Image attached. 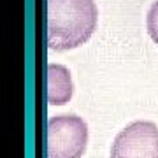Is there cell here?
<instances>
[{"label": "cell", "instance_id": "cell-1", "mask_svg": "<svg viewBox=\"0 0 158 158\" xmlns=\"http://www.w3.org/2000/svg\"><path fill=\"white\" fill-rule=\"evenodd\" d=\"M93 0H48V46L55 51L79 48L97 28Z\"/></svg>", "mask_w": 158, "mask_h": 158}, {"label": "cell", "instance_id": "cell-2", "mask_svg": "<svg viewBox=\"0 0 158 158\" xmlns=\"http://www.w3.org/2000/svg\"><path fill=\"white\" fill-rule=\"evenodd\" d=\"M88 142V127L76 114H60L48 121V158H81Z\"/></svg>", "mask_w": 158, "mask_h": 158}, {"label": "cell", "instance_id": "cell-3", "mask_svg": "<svg viewBox=\"0 0 158 158\" xmlns=\"http://www.w3.org/2000/svg\"><path fill=\"white\" fill-rule=\"evenodd\" d=\"M111 158H158V127L153 121H134L119 132Z\"/></svg>", "mask_w": 158, "mask_h": 158}, {"label": "cell", "instance_id": "cell-4", "mask_svg": "<svg viewBox=\"0 0 158 158\" xmlns=\"http://www.w3.org/2000/svg\"><path fill=\"white\" fill-rule=\"evenodd\" d=\"M72 97V79L67 67L49 63L48 65V100L51 106H63Z\"/></svg>", "mask_w": 158, "mask_h": 158}, {"label": "cell", "instance_id": "cell-5", "mask_svg": "<svg viewBox=\"0 0 158 158\" xmlns=\"http://www.w3.org/2000/svg\"><path fill=\"white\" fill-rule=\"evenodd\" d=\"M146 27H148V34H149L151 40L158 46V0L149 7V11H148Z\"/></svg>", "mask_w": 158, "mask_h": 158}]
</instances>
